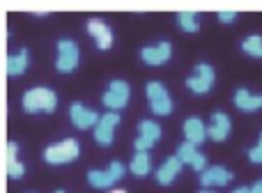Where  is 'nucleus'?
Segmentation results:
<instances>
[{
  "instance_id": "aec40b11",
  "label": "nucleus",
  "mask_w": 262,
  "mask_h": 193,
  "mask_svg": "<svg viewBox=\"0 0 262 193\" xmlns=\"http://www.w3.org/2000/svg\"><path fill=\"white\" fill-rule=\"evenodd\" d=\"M129 168H131V173H134V175L143 177V175H147V173L152 170V159H149L147 152H136L134 159H131V166Z\"/></svg>"
},
{
  "instance_id": "dca6fc26",
  "label": "nucleus",
  "mask_w": 262,
  "mask_h": 193,
  "mask_svg": "<svg viewBox=\"0 0 262 193\" xmlns=\"http://www.w3.org/2000/svg\"><path fill=\"white\" fill-rule=\"evenodd\" d=\"M184 136L189 143L198 145L207 138V126L203 124L200 117H189V120H184Z\"/></svg>"
},
{
  "instance_id": "b1692460",
  "label": "nucleus",
  "mask_w": 262,
  "mask_h": 193,
  "mask_svg": "<svg viewBox=\"0 0 262 193\" xmlns=\"http://www.w3.org/2000/svg\"><path fill=\"white\" fill-rule=\"evenodd\" d=\"M249 159H251L253 163H262V134H260L258 147H251V149H249Z\"/></svg>"
},
{
  "instance_id": "4468645a",
  "label": "nucleus",
  "mask_w": 262,
  "mask_h": 193,
  "mask_svg": "<svg viewBox=\"0 0 262 193\" xmlns=\"http://www.w3.org/2000/svg\"><path fill=\"white\" fill-rule=\"evenodd\" d=\"M180 170H182L180 157H177V154H175V157H168L166 161L161 163V168L157 170V182H159V184H163V186L172 184V180L180 175Z\"/></svg>"
},
{
  "instance_id": "ddd939ff",
  "label": "nucleus",
  "mask_w": 262,
  "mask_h": 193,
  "mask_svg": "<svg viewBox=\"0 0 262 193\" xmlns=\"http://www.w3.org/2000/svg\"><path fill=\"white\" fill-rule=\"evenodd\" d=\"M230 117L226 115V113H214L212 115V122H209L207 126V136L212 140H216V143H221V140L228 138V134H230Z\"/></svg>"
},
{
  "instance_id": "423d86ee",
  "label": "nucleus",
  "mask_w": 262,
  "mask_h": 193,
  "mask_svg": "<svg viewBox=\"0 0 262 193\" xmlns=\"http://www.w3.org/2000/svg\"><path fill=\"white\" fill-rule=\"evenodd\" d=\"M129 83L127 81H111V85L106 88L104 92V106L111 108V111H120L129 103Z\"/></svg>"
},
{
  "instance_id": "2eb2a0df",
  "label": "nucleus",
  "mask_w": 262,
  "mask_h": 193,
  "mask_svg": "<svg viewBox=\"0 0 262 193\" xmlns=\"http://www.w3.org/2000/svg\"><path fill=\"white\" fill-rule=\"evenodd\" d=\"M230 180H232L230 170H226V168H221V166H212L203 173L200 184L203 186H226V184H230Z\"/></svg>"
},
{
  "instance_id": "a878e982",
  "label": "nucleus",
  "mask_w": 262,
  "mask_h": 193,
  "mask_svg": "<svg viewBox=\"0 0 262 193\" xmlns=\"http://www.w3.org/2000/svg\"><path fill=\"white\" fill-rule=\"evenodd\" d=\"M251 189H253V193H262V180H260V182H255V184L251 186Z\"/></svg>"
},
{
  "instance_id": "c85d7f7f",
  "label": "nucleus",
  "mask_w": 262,
  "mask_h": 193,
  "mask_svg": "<svg viewBox=\"0 0 262 193\" xmlns=\"http://www.w3.org/2000/svg\"><path fill=\"white\" fill-rule=\"evenodd\" d=\"M200 193H212V191H200Z\"/></svg>"
},
{
  "instance_id": "a211bd4d",
  "label": "nucleus",
  "mask_w": 262,
  "mask_h": 193,
  "mask_svg": "<svg viewBox=\"0 0 262 193\" xmlns=\"http://www.w3.org/2000/svg\"><path fill=\"white\" fill-rule=\"evenodd\" d=\"M16 152H18L16 143H7V157H5V166H7V175L12 177V180H18V177H23V173H26L23 163L18 161Z\"/></svg>"
},
{
  "instance_id": "393cba45",
  "label": "nucleus",
  "mask_w": 262,
  "mask_h": 193,
  "mask_svg": "<svg viewBox=\"0 0 262 193\" xmlns=\"http://www.w3.org/2000/svg\"><path fill=\"white\" fill-rule=\"evenodd\" d=\"M235 18H237L235 12H219V21L221 23H232Z\"/></svg>"
},
{
  "instance_id": "f8f14e48",
  "label": "nucleus",
  "mask_w": 262,
  "mask_h": 193,
  "mask_svg": "<svg viewBox=\"0 0 262 193\" xmlns=\"http://www.w3.org/2000/svg\"><path fill=\"white\" fill-rule=\"evenodd\" d=\"M88 32L95 37L97 46H99L101 51L113 46V32H111V28L106 26L101 18H90V21H88Z\"/></svg>"
},
{
  "instance_id": "4be33fe9",
  "label": "nucleus",
  "mask_w": 262,
  "mask_h": 193,
  "mask_svg": "<svg viewBox=\"0 0 262 193\" xmlns=\"http://www.w3.org/2000/svg\"><path fill=\"white\" fill-rule=\"evenodd\" d=\"M242 49H244V53L253 55V58H262V37L260 35L246 37V39L242 41Z\"/></svg>"
},
{
  "instance_id": "f257e3e1",
  "label": "nucleus",
  "mask_w": 262,
  "mask_h": 193,
  "mask_svg": "<svg viewBox=\"0 0 262 193\" xmlns=\"http://www.w3.org/2000/svg\"><path fill=\"white\" fill-rule=\"evenodd\" d=\"M58 106V97L49 88H32L23 95V108L28 113H53Z\"/></svg>"
},
{
  "instance_id": "7ed1b4c3",
  "label": "nucleus",
  "mask_w": 262,
  "mask_h": 193,
  "mask_svg": "<svg viewBox=\"0 0 262 193\" xmlns=\"http://www.w3.org/2000/svg\"><path fill=\"white\" fill-rule=\"evenodd\" d=\"M145 92H147L149 108H152L154 115H170L172 113V99H170L168 90L161 85V83L149 81L147 85H145Z\"/></svg>"
},
{
  "instance_id": "9b49d317",
  "label": "nucleus",
  "mask_w": 262,
  "mask_h": 193,
  "mask_svg": "<svg viewBox=\"0 0 262 193\" xmlns=\"http://www.w3.org/2000/svg\"><path fill=\"white\" fill-rule=\"evenodd\" d=\"M69 115H72V122L78 126V129H90V126H97V124H99V120H101L95 111L85 108L83 103H72Z\"/></svg>"
},
{
  "instance_id": "6ab92c4d",
  "label": "nucleus",
  "mask_w": 262,
  "mask_h": 193,
  "mask_svg": "<svg viewBox=\"0 0 262 193\" xmlns=\"http://www.w3.org/2000/svg\"><path fill=\"white\" fill-rule=\"evenodd\" d=\"M5 67H7L9 76H21V74L28 69V49H21L18 53L9 55L7 62H5Z\"/></svg>"
},
{
  "instance_id": "bb28decb",
  "label": "nucleus",
  "mask_w": 262,
  "mask_h": 193,
  "mask_svg": "<svg viewBox=\"0 0 262 193\" xmlns=\"http://www.w3.org/2000/svg\"><path fill=\"white\" fill-rule=\"evenodd\" d=\"M232 193H253V189H246V186H242V189H235Z\"/></svg>"
},
{
  "instance_id": "1a4fd4ad",
  "label": "nucleus",
  "mask_w": 262,
  "mask_h": 193,
  "mask_svg": "<svg viewBox=\"0 0 262 193\" xmlns=\"http://www.w3.org/2000/svg\"><path fill=\"white\" fill-rule=\"evenodd\" d=\"M170 53H172L170 41H159L157 46H145V49L140 51V58L147 65H163L170 60Z\"/></svg>"
},
{
  "instance_id": "c756f323",
  "label": "nucleus",
  "mask_w": 262,
  "mask_h": 193,
  "mask_svg": "<svg viewBox=\"0 0 262 193\" xmlns=\"http://www.w3.org/2000/svg\"><path fill=\"white\" fill-rule=\"evenodd\" d=\"M55 193H64V191H55Z\"/></svg>"
},
{
  "instance_id": "cd10ccee",
  "label": "nucleus",
  "mask_w": 262,
  "mask_h": 193,
  "mask_svg": "<svg viewBox=\"0 0 262 193\" xmlns=\"http://www.w3.org/2000/svg\"><path fill=\"white\" fill-rule=\"evenodd\" d=\"M111 193H127L124 189H115V191H111Z\"/></svg>"
},
{
  "instance_id": "0eeeda50",
  "label": "nucleus",
  "mask_w": 262,
  "mask_h": 193,
  "mask_svg": "<svg viewBox=\"0 0 262 193\" xmlns=\"http://www.w3.org/2000/svg\"><path fill=\"white\" fill-rule=\"evenodd\" d=\"M58 72L69 74L78 67V46L72 39H62L58 41V60H55Z\"/></svg>"
},
{
  "instance_id": "20e7f679",
  "label": "nucleus",
  "mask_w": 262,
  "mask_h": 193,
  "mask_svg": "<svg viewBox=\"0 0 262 193\" xmlns=\"http://www.w3.org/2000/svg\"><path fill=\"white\" fill-rule=\"evenodd\" d=\"M214 85V67L207 62H200L195 65L193 69V76L186 78V88L195 95H207Z\"/></svg>"
},
{
  "instance_id": "5701e85b",
  "label": "nucleus",
  "mask_w": 262,
  "mask_h": 193,
  "mask_svg": "<svg viewBox=\"0 0 262 193\" xmlns=\"http://www.w3.org/2000/svg\"><path fill=\"white\" fill-rule=\"evenodd\" d=\"M177 23H180L182 30L186 32H198V18H195V12H180L177 14Z\"/></svg>"
},
{
  "instance_id": "f3484780",
  "label": "nucleus",
  "mask_w": 262,
  "mask_h": 193,
  "mask_svg": "<svg viewBox=\"0 0 262 193\" xmlns=\"http://www.w3.org/2000/svg\"><path fill=\"white\" fill-rule=\"evenodd\" d=\"M235 106L246 113L258 111V108H262V95H251L249 90L239 88V90L235 92Z\"/></svg>"
},
{
  "instance_id": "39448f33",
  "label": "nucleus",
  "mask_w": 262,
  "mask_h": 193,
  "mask_svg": "<svg viewBox=\"0 0 262 193\" xmlns=\"http://www.w3.org/2000/svg\"><path fill=\"white\" fill-rule=\"evenodd\" d=\"M122 175H124V166L120 161H113L106 170H90L88 173V182H90L95 189H108V186H113Z\"/></svg>"
},
{
  "instance_id": "6e6552de",
  "label": "nucleus",
  "mask_w": 262,
  "mask_h": 193,
  "mask_svg": "<svg viewBox=\"0 0 262 193\" xmlns=\"http://www.w3.org/2000/svg\"><path fill=\"white\" fill-rule=\"evenodd\" d=\"M120 124V115L118 113H106L99 120V124L95 126V138L99 145H111L113 143V129Z\"/></svg>"
},
{
  "instance_id": "9d476101",
  "label": "nucleus",
  "mask_w": 262,
  "mask_h": 193,
  "mask_svg": "<svg viewBox=\"0 0 262 193\" xmlns=\"http://www.w3.org/2000/svg\"><path fill=\"white\" fill-rule=\"evenodd\" d=\"M177 157H180L182 163H189L193 170H198V173L207 170V168H205V163H207V161H205V157L198 152V149H195L193 143H189V140H186V143H182L180 147H177Z\"/></svg>"
},
{
  "instance_id": "f03ea898",
  "label": "nucleus",
  "mask_w": 262,
  "mask_h": 193,
  "mask_svg": "<svg viewBox=\"0 0 262 193\" xmlns=\"http://www.w3.org/2000/svg\"><path fill=\"white\" fill-rule=\"evenodd\" d=\"M78 152H81V147H78L76 140L67 138V140H62V143L49 145V147L44 149V159L49 163H53V166H60V163L74 161V159L78 157Z\"/></svg>"
},
{
  "instance_id": "412c9836",
  "label": "nucleus",
  "mask_w": 262,
  "mask_h": 193,
  "mask_svg": "<svg viewBox=\"0 0 262 193\" xmlns=\"http://www.w3.org/2000/svg\"><path fill=\"white\" fill-rule=\"evenodd\" d=\"M138 131H140V136H143V138L152 140V143H157V140L161 138V126H159L154 120H143L138 124Z\"/></svg>"
}]
</instances>
